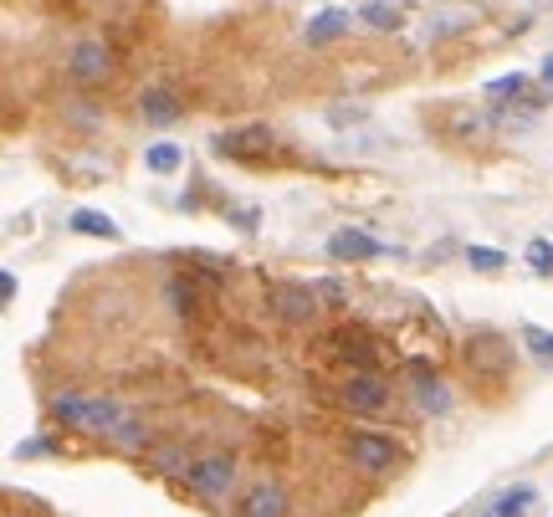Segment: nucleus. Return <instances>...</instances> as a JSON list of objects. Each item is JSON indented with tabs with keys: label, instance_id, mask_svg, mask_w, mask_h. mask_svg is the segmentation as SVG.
<instances>
[{
	"label": "nucleus",
	"instance_id": "nucleus-4",
	"mask_svg": "<svg viewBox=\"0 0 553 517\" xmlns=\"http://www.w3.org/2000/svg\"><path fill=\"white\" fill-rule=\"evenodd\" d=\"M338 405L354 415H390L395 410V390L379 369H354L338 379Z\"/></svg>",
	"mask_w": 553,
	"mask_h": 517
},
{
	"label": "nucleus",
	"instance_id": "nucleus-9",
	"mask_svg": "<svg viewBox=\"0 0 553 517\" xmlns=\"http://www.w3.org/2000/svg\"><path fill=\"white\" fill-rule=\"evenodd\" d=\"M328 349H333L338 359H354L359 369H379V354H385V343H379L374 333H364V328H338V333L328 338Z\"/></svg>",
	"mask_w": 553,
	"mask_h": 517
},
{
	"label": "nucleus",
	"instance_id": "nucleus-12",
	"mask_svg": "<svg viewBox=\"0 0 553 517\" xmlns=\"http://www.w3.org/2000/svg\"><path fill=\"white\" fill-rule=\"evenodd\" d=\"M139 118H144V123H154V128L175 123V118H180V98L154 82V88H144V93H139Z\"/></svg>",
	"mask_w": 553,
	"mask_h": 517
},
{
	"label": "nucleus",
	"instance_id": "nucleus-2",
	"mask_svg": "<svg viewBox=\"0 0 553 517\" xmlns=\"http://www.w3.org/2000/svg\"><path fill=\"white\" fill-rule=\"evenodd\" d=\"M349 466L364 471V477H390V471L405 466V446L390 436V430H374V425H359L349 430Z\"/></svg>",
	"mask_w": 553,
	"mask_h": 517
},
{
	"label": "nucleus",
	"instance_id": "nucleus-25",
	"mask_svg": "<svg viewBox=\"0 0 553 517\" xmlns=\"http://www.w3.org/2000/svg\"><path fill=\"white\" fill-rule=\"evenodd\" d=\"M313 292H318V303H323V313H338L349 303V292H344V282H313Z\"/></svg>",
	"mask_w": 553,
	"mask_h": 517
},
{
	"label": "nucleus",
	"instance_id": "nucleus-13",
	"mask_svg": "<svg viewBox=\"0 0 553 517\" xmlns=\"http://www.w3.org/2000/svg\"><path fill=\"white\" fill-rule=\"evenodd\" d=\"M349 11L344 6H333V11H318L313 21H308V31H303V41H308V47H323V41H333V36H344L349 31Z\"/></svg>",
	"mask_w": 553,
	"mask_h": 517
},
{
	"label": "nucleus",
	"instance_id": "nucleus-3",
	"mask_svg": "<svg viewBox=\"0 0 553 517\" xmlns=\"http://www.w3.org/2000/svg\"><path fill=\"white\" fill-rule=\"evenodd\" d=\"M231 487H236V456H231V451H205V456H195L190 471H185V492H190L195 502H205V507L226 502Z\"/></svg>",
	"mask_w": 553,
	"mask_h": 517
},
{
	"label": "nucleus",
	"instance_id": "nucleus-27",
	"mask_svg": "<svg viewBox=\"0 0 553 517\" xmlns=\"http://www.w3.org/2000/svg\"><path fill=\"white\" fill-rule=\"evenodd\" d=\"M11 303H16V277L0 272V308H11Z\"/></svg>",
	"mask_w": 553,
	"mask_h": 517
},
{
	"label": "nucleus",
	"instance_id": "nucleus-16",
	"mask_svg": "<svg viewBox=\"0 0 553 517\" xmlns=\"http://www.w3.org/2000/svg\"><path fill=\"white\" fill-rule=\"evenodd\" d=\"M164 303H169V313H175V318H185V323H190V318L200 313L190 277H169V282H164Z\"/></svg>",
	"mask_w": 553,
	"mask_h": 517
},
{
	"label": "nucleus",
	"instance_id": "nucleus-5",
	"mask_svg": "<svg viewBox=\"0 0 553 517\" xmlns=\"http://www.w3.org/2000/svg\"><path fill=\"white\" fill-rule=\"evenodd\" d=\"M405 384H410V405H415L420 415H446V410L456 405L451 384L436 374V364H425V359H410V364H405Z\"/></svg>",
	"mask_w": 553,
	"mask_h": 517
},
{
	"label": "nucleus",
	"instance_id": "nucleus-17",
	"mask_svg": "<svg viewBox=\"0 0 553 517\" xmlns=\"http://www.w3.org/2000/svg\"><path fill=\"white\" fill-rule=\"evenodd\" d=\"M190 451L185 446H154V471L159 477H169V482H185V471H190Z\"/></svg>",
	"mask_w": 553,
	"mask_h": 517
},
{
	"label": "nucleus",
	"instance_id": "nucleus-21",
	"mask_svg": "<svg viewBox=\"0 0 553 517\" xmlns=\"http://www.w3.org/2000/svg\"><path fill=\"white\" fill-rule=\"evenodd\" d=\"M466 267H472V272H507V251H492V246H466Z\"/></svg>",
	"mask_w": 553,
	"mask_h": 517
},
{
	"label": "nucleus",
	"instance_id": "nucleus-11",
	"mask_svg": "<svg viewBox=\"0 0 553 517\" xmlns=\"http://www.w3.org/2000/svg\"><path fill=\"white\" fill-rule=\"evenodd\" d=\"M328 256H338V262H369V256H379V241L369 231H333Z\"/></svg>",
	"mask_w": 553,
	"mask_h": 517
},
{
	"label": "nucleus",
	"instance_id": "nucleus-29",
	"mask_svg": "<svg viewBox=\"0 0 553 517\" xmlns=\"http://www.w3.org/2000/svg\"><path fill=\"white\" fill-rule=\"evenodd\" d=\"M543 77H548V82H553V57H548V62H543Z\"/></svg>",
	"mask_w": 553,
	"mask_h": 517
},
{
	"label": "nucleus",
	"instance_id": "nucleus-28",
	"mask_svg": "<svg viewBox=\"0 0 553 517\" xmlns=\"http://www.w3.org/2000/svg\"><path fill=\"white\" fill-rule=\"evenodd\" d=\"M359 118H364V108H344V113L333 108V113H328V123H333V128H338V123H359Z\"/></svg>",
	"mask_w": 553,
	"mask_h": 517
},
{
	"label": "nucleus",
	"instance_id": "nucleus-10",
	"mask_svg": "<svg viewBox=\"0 0 553 517\" xmlns=\"http://www.w3.org/2000/svg\"><path fill=\"white\" fill-rule=\"evenodd\" d=\"M267 144H272V128H262V123L231 128V134H221V139H216V149H221V154H231V159H246V154H257V149H267Z\"/></svg>",
	"mask_w": 553,
	"mask_h": 517
},
{
	"label": "nucleus",
	"instance_id": "nucleus-26",
	"mask_svg": "<svg viewBox=\"0 0 553 517\" xmlns=\"http://www.w3.org/2000/svg\"><path fill=\"white\" fill-rule=\"evenodd\" d=\"M231 226L236 231H257L262 226V210H231Z\"/></svg>",
	"mask_w": 553,
	"mask_h": 517
},
{
	"label": "nucleus",
	"instance_id": "nucleus-22",
	"mask_svg": "<svg viewBox=\"0 0 553 517\" xmlns=\"http://www.w3.org/2000/svg\"><path fill=\"white\" fill-rule=\"evenodd\" d=\"M472 354H477V364H502L507 369V343L497 333H477L472 338Z\"/></svg>",
	"mask_w": 553,
	"mask_h": 517
},
{
	"label": "nucleus",
	"instance_id": "nucleus-19",
	"mask_svg": "<svg viewBox=\"0 0 553 517\" xmlns=\"http://www.w3.org/2000/svg\"><path fill=\"white\" fill-rule=\"evenodd\" d=\"M533 502H538V492H533V487H513V492H502V497L487 507V517H523Z\"/></svg>",
	"mask_w": 553,
	"mask_h": 517
},
{
	"label": "nucleus",
	"instance_id": "nucleus-23",
	"mask_svg": "<svg viewBox=\"0 0 553 517\" xmlns=\"http://www.w3.org/2000/svg\"><path fill=\"white\" fill-rule=\"evenodd\" d=\"M523 343H528V354H533L538 364L553 369V333H548V328H523Z\"/></svg>",
	"mask_w": 553,
	"mask_h": 517
},
{
	"label": "nucleus",
	"instance_id": "nucleus-18",
	"mask_svg": "<svg viewBox=\"0 0 553 517\" xmlns=\"http://www.w3.org/2000/svg\"><path fill=\"white\" fill-rule=\"evenodd\" d=\"M144 164L154 169V175H180V164H185V149H180V144H169V139H159V144H149Z\"/></svg>",
	"mask_w": 553,
	"mask_h": 517
},
{
	"label": "nucleus",
	"instance_id": "nucleus-24",
	"mask_svg": "<svg viewBox=\"0 0 553 517\" xmlns=\"http://www.w3.org/2000/svg\"><path fill=\"white\" fill-rule=\"evenodd\" d=\"M523 256H528V267H533L538 277H553V241H543V236H538V241H528V251H523Z\"/></svg>",
	"mask_w": 553,
	"mask_h": 517
},
{
	"label": "nucleus",
	"instance_id": "nucleus-14",
	"mask_svg": "<svg viewBox=\"0 0 553 517\" xmlns=\"http://www.w3.org/2000/svg\"><path fill=\"white\" fill-rule=\"evenodd\" d=\"M77 236H98V241H118L123 231L113 226V215H103V210H72V221H67Z\"/></svg>",
	"mask_w": 553,
	"mask_h": 517
},
{
	"label": "nucleus",
	"instance_id": "nucleus-8",
	"mask_svg": "<svg viewBox=\"0 0 553 517\" xmlns=\"http://www.w3.org/2000/svg\"><path fill=\"white\" fill-rule=\"evenodd\" d=\"M236 517H292V497H287V487H282V482L262 477V482H251V487L241 492Z\"/></svg>",
	"mask_w": 553,
	"mask_h": 517
},
{
	"label": "nucleus",
	"instance_id": "nucleus-6",
	"mask_svg": "<svg viewBox=\"0 0 553 517\" xmlns=\"http://www.w3.org/2000/svg\"><path fill=\"white\" fill-rule=\"evenodd\" d=\"M272 313H277L287 328H308V323H318L323 303H318L313 282H277V287H272Z\"/></svg>",
	"mask_w": 553,
	"mask_h": 517
},
{
	"label": "nucleus",
	"instance_id": "nucleus-20",
	"mask_svg": "<svg viewBox=\"0 0 553 517\" xmlns=\"http://www.w3.org/2000/svg\"><path fill=\"white\" fill-rule=\"evenodd\" d=\"M359 21L374 26V31H400V11L385 6V0H369V6H359Z\"/></svg>",
	"mask_w": 553,
	"mask_h": 517
},
{
	"label": "nucleus",
	"instance_id": "nucleus-15",
	"mask_svg": "<svg viewBox=\"0 0 553 517\" xmlns=\"http://www.w3.org/2000/svg\"><path fill=\"white\" fill-rule=\"evenodd\" d=\"M108 441H113L118 451H144V446H149V425H144L139 415H129V410H123V420L108 430Z\"/></svg>",
	"mask_w": 553,
	"mask_h": 517
},
{
	"label": "nucleus",
	"instance_id": "nucleus-7",
	"mask_svg": "<svg viewBox=\"0 0 553 517\" xmlns=\"http://www.w3.org/2000/svg\"><path fill=\"white\" fill-rule=\"evenodd\" d=\"M67 72H72V82H108L113 77V47L103 36H82L77 47L67 52Z\"/></svg>",
	"mask_w": 553,
	"mask_h": 517
},
{
	"label": "nucleus",
	"instance_id": "nucleus-1",
	"mask_svg": "<svg viewBox=\"0 0 553 517\" xmlns=\"http://www.w3.org/2000/svg\"><path fill=\"white\" fill-rule=\"evenodd\" d=\"M52 420L67 425V430H82V436H108V430L123 420V405L108 400V395L62 390V395H52Z\"/></svg>",
	"mask_w": 553,
	"mask_h": 517
}]
</instances>
